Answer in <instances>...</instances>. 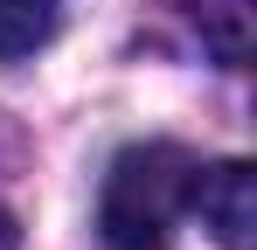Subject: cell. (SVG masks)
I'll list each match as a JSON object with an SVG mask.
<instances>
[{
	"label": "cell",
	"mask_w": 257,
	"mask_h": 250,
	"mask_svg": "<svg viewBox=\"0 0 257 250\" xmlns=\"http://www.w3.org/2000/svg\"><path fill=\"white\" fill-rule=\"evenodd\" d=\"M195 181H202V160L188 146H167V139L125 146L104 174V195H97L104 243L111 250H167L181 215H195Z\"/></svg>",
	"instance_id": "cell-1"
},
{
	"label": "cell",
	"mask_w": 257,
	"mask_h": 250,
	"mask_svg": "<svg viewBox=\"0 0 257 250\" xmlns=\"http://www.w3.org/2000/svg\"><path fill=\"white\" fill-rule=\"evenodd\" d=\"M195 215L222 250H257V174L243 160L202 167L195 181Z\"/></svg>",
	"instance_id": "cell-2"
},
{
	"label": "cell",
	"mask_w": 257,
	"mask_h": 250,
	"mask_svg": "<svg viewBox=\"0 0 257 250\" xmlns=\"http://www.w3.org/2000/svg\"><path fill=\"white\" fill-rule=\"evenodd\" d=\"M181 7V21L202 35L215 63H229V70H243L250 63V35H257V0H174Z\"/></svg>",
	"instance_id": "cell-3"
},
{
	"label": "cell",
	"mask_w": 257,
	"mask_h": 250,
	"mask_svg": "<svg viewBox=\"0 0 257 250\" xmlns=\"http://www.w3.org/2000/svg\"><path fill=\"white\" fill-rule=\"evenodd\" d=\"M63 21V0H0V56H35Z\"/></svg>",
	"instance_id": "cell-4"
},
{
	"label": "cell",
	"mask_w": 257,
	"mask_h": 250,
	"mask_svg": "<svg viewBox=\"0 0 257 250\" xmlns=\"http://www.w3.org/2000/svg\"><path fill=\"white\" fill-rule=\"evenodd\" d=\"M14 236H21V229H14V215L0 208V250H14Z\"/></svg>",
	"instance_id": "cell-5"
}]
</instances>
